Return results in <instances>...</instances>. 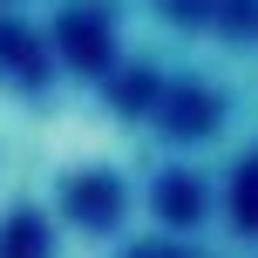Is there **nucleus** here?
<instances>
[{
	"label": "nucleus",
	"mask_w": 258,
	"mask_h": 258,
	"mask_svg": "<svg viewBox=\"0 0 258 258\" xmlns=\"http://www.w3.org/2000/svg\"><path fill=\"white\" fill-rule=\"evenodd\" d=\"M238 211H245V218H258V183H251V197L238 190Z\"/></svg>",
	"instance_id": "1"
}]
</instances>
